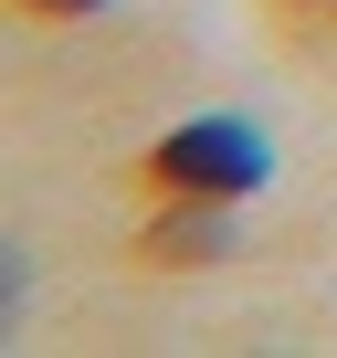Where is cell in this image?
Wrapping results in <instances>:
<instances>
[{"label": "cell", "mask_w": 337, "mask_h": 358, "mask_svg": "<svg viewBox=\"0 0 337 358\" xmlns=\"http://www.w3.org/2000/svg\"><path fill=\"white\" fill-rule=\"evenodd\" d=\"M168 190H201V201H243L253 179H264V137L243 127V116H201V127H180V137H158V158H148Z\"/></svg>", "instance_id": "6da1fadb"}, {"label": "cell", "mask_w": 337, "mask_h": 358, "mask_svg": "<svg viewBox=\"0 0 337 358\" xmlns=\"http://www.w3.org/2000/svg\"><path fill=\"white\" fill-rule=\"evenodd\" d=\"M148 253H158V264H211V253H222V211H180V222H158Z\"/></svg>", "instance_id": "7a4b0ae2"}, {"label": "cell", "mask_w": 337, "mask_h": 358, "mask_svg": "<svg viewBox=\"0 0 337 358\" xmlns=\"http://www.w3.org/2000/svg\"><path fill=\"white\" fill-rule=\"evenodd\" d=\"M22 11H43V22H74V11H106V0H22Z\"/></svg>", "instance_id": "3957f363"}, {"label": "cell", "mask_w": 337, "mask_h": 358, "mask_svg": "<svg viewBox=\"0 0 337 358\" xmlns=\"http://www.w3.org/2000/svg\"><path fill=\"white\" fill-rule=\"evenodd\" d=\"M327 11H337V0H327Z\"/></svg>", "instance_id": "277c9868"}]
</instances>
